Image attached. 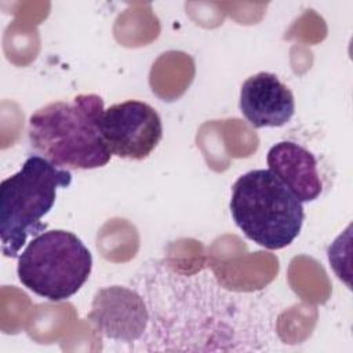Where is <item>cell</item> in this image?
Instances as JSON below:
<instances>
[{"instance_id":"cell-1","label":"cell","mask_w":353,"mask_h":353,"mask_svg":"<svg viewBox=\"0 0 353 353\" xmlns=\"http://www.w3.org/2000/svg\"><path fill=\"white\" fill-rule=\"evenodd\" d=\"M103 110V99L97 94H80L70 102H51L29 119L30 146L61 168L103 167L112 157L99 128Z\"/></svg>"},{"instance_id":"cell-2","label":"cell","mask_w":353,"mask_h":353,"mask_svg":"<svg viewBox=\"0 0 353 353\" xmlns=\"http://www.w3.org/2000/svg\"><path fill=\"white\" fill-rule=\"evenodd\" d=\"M72 183V174L40 154L29 156L21 170L0 183V240L6 258H18L29 236L47 228L41 222L57 199L58 188Z\"/></svg>"},{"instance_id":"cell-3","label":"cell","mask_w":353,"mask_h":353,"mask_svg":"<svg viewBox=\"0 0 353 353\" xmlns=\"http://www.w3.org/2000/svg\"><path fill=\"white\" fill-rule=\"evenodd\" d=\"M230 214L244 236L266 250H281L299 234L302 203L270 170H251L234 182Z\"/></svg>"},{"instance_id":"cell-4","label":"cell","mask_w":353,"mask_h":353,"mask_svg":"<svg viewBox=\"0 0 353 353\" xmlns=\"http://www.w3.org/2000/svg\"><path fill=\"white\" fill-rule=\"evenodd\" d=\"M92 256L72 232L55 229L34 236L18 256V279L36 295L59 302L88 280Z\"/></svg>"},{"instance_id":"cell-5","label":"cell","mask_w":353,"mask_h":353,"mask_svg":"<svg viewBox=\"0 0 353 353\" xmlns=\"http://www.w3.org/2000/svg\"><path fill=\"white\" fill-rule=\"evenodd\" d=\"M109 152L120 159L143 160L163 138L159 113L142 101H124L103 110L99 121Z\"/></svg>"},{"instance_id":"cell-6","label":"cell","mask_w":353,"mask_h":353,"mask_svg":"<svg viewBox=\"0 0 353 353\" xmlns=\"http://www.w3.org/2000/svg\"><path fill=\"white\" fill-rule=\"evenodd\" d=\"M87 319L105 336L132 342L142 336L149 314L142 296L137 291L112 285L95 294Z\"/></svg>"},{"instance_id":"cell-7","label":"cell","mask_w":353,"mask_h":353,"mask_svg":"<svg viewBox=\"0 0 353 353\" xmlns=\"http://www.w3.org/2000/svg\"><path fill=\"white\" fill-rule=\"evenodd\" d=\"M240 110L254 128L281 127L295 113L294 94L276 74L259 72L243 83Z\"/></svg>"},{"instance_id":"cell-8","label":"cell","mask_w":353,"mask_h":353,"mask_svg":"<svg viewBox=\"0 0 353 353\" xmlns=\"http://www.w3.org/2000/svg\"><path fill=\"white\" fill-rule=\"evenodd\" d=\"M266 163L268 170L301 203L313 201L320 196L323 183L317 171V161L313 153L303 146L291 141H281L269 149Z\"/></svg>"}]
</instances>
